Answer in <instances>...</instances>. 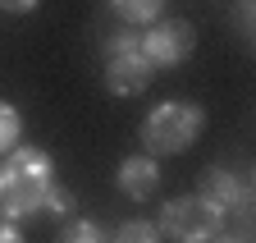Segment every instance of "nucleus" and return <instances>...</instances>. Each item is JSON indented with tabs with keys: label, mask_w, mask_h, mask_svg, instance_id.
Listing matches in <instances>:
<instances>
[{
	"label": "nucleus",
	"mask_w": 256,
	"mask_h": 243,
	"mask_svg": "<svg viewBox=\"0 0 256 243\" xmlns=\"http://www.w3.org/2000/svg\"><path fill=\"white\" fill-rule=\"evenodd\" d=\"M55 161L42 147H10L0 156V216L5 220H28L46 211L55 193Z\"/></svg>",
	"instance_id": "nucleus-1"
},
{
	"label": "nucleus",
	"mask_w": 256,
	"mask_h": 243,
	"mask_svg": "<svg viewBox=\"0 0 256 243\" xmlns=\"http://www.w3.org/2000/svg\"><path fill=\"white\" fill-rule=\"evenodd\" d=\"M202 129H206V110L197 101H160L142 119V142L151 156H174L197 142Z\"/></svg>",
	"instance_id": "nucleus-2"
},
{
	"label": "nucleus",
	"mask_w": 256,
	"mask_h": 243,
	"mask_svg": "<svg viewBox=\"0 0 256 243\" xmlns=\"http://www.w3.org/2000/svg\"><path fill=\"white\" fill-rule=\"evenodd\" d=\"M224 211L202 197V193H183V197H170L165 206H160V216H156V229L174 238V243H206L224 229Z\"/></svg>",
	"instance_id": "nucleus-3"
},
{
	"label": "nucleus",
	"mask_w": 256,
	"mask_h": 243,
	"mask_svg": "<svg viewBox=\"0 0 256 243\" xmlns=\"http://www.w3.org/2000/svg\"><path fill=\"white\" fill-rule=\"evenodd\" d=\"M156 78L151 60L142 55V33H114L106 42V87L110 97H138Z\"/></svg>",
	"instance_id": "nucleus-4"
},
{
	"label": "nucleus",
	"mask_w": 256,
	"mask_h": 243,
	"mask_svg": "<svg viewBox=\"0 0 256 243\" xmlns=\"http://www.w3.org/2000/svg\"><path fill=\"white\" fill-rule=\"evenodd\" d=\"M202 197H210L224 216H234L242 225H252V211H256V184L247 170H229V165H210L202 174Z\"/></svg>",
	"instance_id": "nucleus-5"
},
{
	"label": "nucleus",
	"mask_w": 256,
	"mask_h": 243,
	"mask_svg": "<svg viewBox=\"0 0 256 243\" xmlns=\"http://www.w3.org/2000/svg\"><path fill=\"white\" fill-rule=\"evenodd\" d=\"M197 46V28L188 19H156L142 33V55L151 60V69H174L192 55Z\"/></svg>",
	"instance_id": "nucleus-6"
},
{
	"label": "nucleus",
	"mask_w": 256,
	"mask_h": 243,
	"mask_svg": "<svg viewBox=\"0 0 256 243\" xmlns=\"http://www.w3.org/2000/svg\"><path fill=\"white\" fill-rule=\"evenodd\" d=\"M114 184L124 188V197H133V202H146V197L160 188V161L151 156V151L124 156V161H119V174H114Z\"/></svg>",
	"instance_id": "nucleus-7"
},
{
	"label": "nucleus",
	"mask_w": 256,
	"mask_h": 243,
	"mask_svg": "<svg viewBox=\"0 0 256 243\" xmlns=\"http://www.w3.org/2000/svg\"><path fill=\"white\" fill-rule=\"evenodd\" d=\"M110 10H114L124 23L146 28V23H156L160 14H165V0H110Z\"/></svg>",
	"instance_id": "nucleus-8"
},
{
	"label": "nucleus",
	"mask_w": 256,
	"mask_h": 243,
	"mask_svg": "<svg viewBox=\"0 0 256 243\" xmlns=\"http://www.w3.org/2000/svg\"><path fill=\"white\" fill-rule=\"evenodd\" d=\"M110 243H165V234L156 229V220H124Z\"/></svg>",
	"instance_id": "nucleus-9"
},
{
	"label": "nucleus",
	"mask_w": 256,
	"mask_h": 243,
	"mask_svg": "<svg viewBox=\"0 0 256 243\" xmlns=\"http://www.w3.org/2000/svg\"><path fill=\"white\" fill-rule=\"evenodd\" d=\"M18 138H23V115L10 101H0V156H5L10 147H18Z\"/></svg>",
	"instance_id": "nucleus-10"
},
{
	"label": "nucleus",
	"mask_w": 256,
	"mask_h": 243,
	"mask_svg": "<svg viewBox=\"0 0 256 243\" xmlns=\"http://www.w3.org/2000/svg\"><path fill=\"white\" fill-rule=\"evenodd\" d=\"M60 243H106V234L96 220H69L60 229Z\"/></svg>",
	"instance_id": "nucleus-11"
},
{
	"label": "nucleus",
	"mask_w": 256,
	"mask_h": 243,
	"mask_svg": "<svg viewBox=\"0 0 256 243\" xmlns=\"http://www.w3.org/2000/svg\"><path fill=\"white\" fill-rule=\"evenodd\" d=\"M0 243H28V238H23V229L14 220H0Z\"/></svg>",
	"instance_id": "nucleus-12"
},
{
	"label": "nucleus",
	"mask_w": 256,
	"mask_h": 243,
	"mask_svg": "<svg viewBox=\"0 0 256 243\" xmlns=\"http://www.w3.org/2000/svg\"><path fill=\"white\" fill-rule=\"evenodd\" d=\"M42 0H0V10L5 14H28V10H37Z\"/></svg>",
	"instance_id": "nucleus-13"
},
{
	"label": "nucleus",
	"mask_w": 256,
	"mask_h": 243,
	"mask_svg": "<svg viewBox=\"0 0 256 243\" xmlns=\"http://www.w3.org/2000/svg\"><path fill=\"white\" fill-rule=\"evenodd\" d=\"M206 243H252L247 234H229V229H220L215 238H206Z\"/></svg>",
	"instance_id": "nucleus-14"
}]
</instances>
